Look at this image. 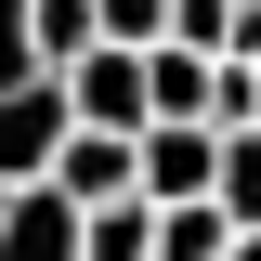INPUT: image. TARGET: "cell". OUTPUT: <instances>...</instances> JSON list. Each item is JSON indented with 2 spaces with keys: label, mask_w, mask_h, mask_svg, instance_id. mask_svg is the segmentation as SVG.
<instances>
[{
  "label": "cell",
  "mask_w": 261,
  "mask_h": 261,
  "mask_svg": "<svg viewBox=\"0 0 261 261\" xmlns=\"http://www.w3.org/2000/svg\"><path fill=\"white\" fill-rule=\"evenodd\" d=\"M235 235H248V222H235L222 196H183V209H157V261H235Z\"/></svg>",
  "instance_id": "7"
},
{
  "label": "cell",
  "mask_w": 261,
  "mask_h": 261,
  "mask_svg": "<svg viewBox=\"0 0 261 261\" xmlns=\"http://www.w3.org/2000/svg\"><path fill=\"white\" fill-rule=\"evenodd\" d=\"M79 53H105V0H27V27H13V65H79Z\"/></svg>",
  "instance_id": "6"
},
{
  "label": "cell",
  "mask_w": 261,
  "mask_h": 261,
  "mask_svg": "<svg viewBox=\"0 0 261 261\" xmlns=\"http://www.w3.org/2000/svg\"><path fill=\"white\" fill-rule=\"evenodd\" d=\"M92 261H157V196H118V209H92Z\"/></svg>",
  "instance_id": "8"
},
{
  "label": "cell",
  "mask_w": 261,
  "mask_h": 261,
  "mask_svg": "<svg viewBox=\"0 0 261 261\" xmlns=\"http://www.w3.org/2000/svg\"><path fill=\"white\" fill-rule=\"evenodd\" d=\"M222 209L261 222V130H222Z\"/></svg>",
  "instance_id": "9"
},
{
  "label": "cell",
  "mask_w": 261,
  "mask_h": 261,
  "mask_svg": "<svg viewBox=\"0 0 261 261\" xmlns=\"http://www.w3.org/2000/svg\"><path fill=\"white\" fill-rule=\"evenodd\" d=\"M0 261H92V209L65 183H0Z\"/></svg>",
  "instance_id": "3"
},
{
  "label": "cell",
  "mask_w": 261,
  "mask_h": 261,
  "mask_svg": "<svg viewBox=\"0 0 261 261\" xmlns=\"http://www.w3.org/2000/svg\"><path fill=\"white\" fill-rule=\"evenodd\" d=\"M65 92H79V118H92V130H157V53L105 39V53L65 65Z\"/></svg>",
  "instance_id": "2"
},
{
  "label": "cell",
  "mask_w": 261,
  "mask_h": 261,
  "mask_svg": "<svg viewBox=\"0 0 261 261\" xmlns=\"http://www.w3.org/2000/svg\"><path fill=\"white\" fill-rule=\"evenodd\" d=\"M53 183L79 196V209H118V196H144V130H79Z\"/></svg>",
  "instance_id": "5"
},
{
  "label": "cell",
  "mask_w": 261,
  "mask_h": 261,
  "mask_svg": "<svg viewBox=\"0 0 261 261\" xmlns=\"http://www.w3.org/2000/svg\"><path fill=\"white\" fill-rule=\"evenodd\" d=\"M144 196H157V209L222 196V130H209V118H157V130H144Z\"/></svg>",
  "instance_id": "4"
},
{
  "label": "cell",
  "mask_w": 261,
  "mask_h": 261,
  "mask_svg": "<svg viewBox=\"0 0 261 261\" xmlns=\"http://www.w3.org/2000/svg\"><path fill=\"white\" fill-rule=\"evenodd\" d=\"M79 92H65L53 65H13V92H0V183H53L65 144H79Z\"/></svg>",
  "instance_id": "1"
},
{
  "label": "cell",
  "mask_w": 261,
  "mask_h": 261,
  "mask_svg": "<svg viewBox=\"0 0 261 261\" xmlns=\"http://www.w3.org/2000/svg\"><path fill=\"white\" fill-rule=\"evenodd\" d=\"M235 261H261V222H248V235H235Z\"/></svg>",
  "instance_id": "11"
},
{
  "label": "cell",
  "mask_w": 261,
  "mask_h": 261,
  "mask_svg": "<svg viewBox=\"0 0 261 261\" xmlns=\"http://www.w3.org/2000/svg\"><path fill=\"white\" fill-rule=\"evenodd\" d=\"M170 27H183V0H105V39H130V53H157Z\"/></svg>",
  "instance_id": "10"
}]
</instances>
